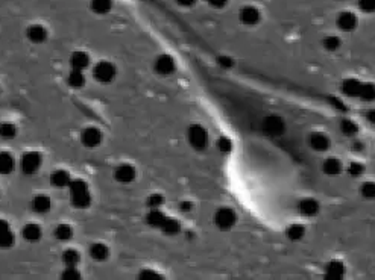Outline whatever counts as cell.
<instances>
[{
  "mask_svg": "<svg viewBox=\"0 0 375 280\" xmlns=\"http://www.w3.org/2000/svg\"><path fill=\"white\" fill-rule=\"evenodd\" d=\"M69 188H70V197H72V204L73 206L81 207V209L90 206L91 194H90L88 186H87V183L84 180H81V179L70 180Z\"/></svg>",
  "mask_w": 375,
  "mask_h": 280,
  "instance_id": "6da1fadb",
  "label": "cell"
},
{
  "mask_svg": "<svg viewBox=\"0 0 375 280\" xmlns=\"http://www.w3.org/2000/svg\"><path fill=\"white\" fill-rule=\"evenodd\" d=\"M41 155L37 152H29L22 158V170L26 174H34L41 167Z\"/></svg>",
  "mask_w": 375,
  "mask_h": 280,
  "instance_id": "7a4b0ae2",
  "label": "cell"
},
{
  "mask_svg": "<svg viewBox=\"0 0 375 280\" xmlns=\"http://www.w3.org/2000/svg\"><path fill=\"white\" fill-rule=\"evenodd\" d=\"M114 76H116V68L110 62H99L94 67V78L99 82L108 83V82L114 79Z\"/></svg>",
  "mask_w": 375,
  "mask_h": 280,
  "instance_id": "3957f363",
  "label": "cell"
},
{
  "mask_svg": "<svg viewBox=\"0 0 375 280\" xmlns=\"http://www.w3.org/2000/svg\"><path fill=\"white\" fill-rule=\"evenodd\" d=\"M81 141L87 147H96L102 141V133L96 127H87L81 133Z\"/></svg>",
  "mask_w": 375,
  "mask_h": 280,
  "instance_id": "277c9868",
  "label": "cell"
},
{
  "mask_svg": "<svg viewBox=\"0 0 375 280\" xmlns=\"http://www.w3.org/2000/svg\"><path fill=\"white\" fill-rule=\"evenodd\" d=\"M14 244V234L9 229V224L5 220H0V247L8 248Z\"/></svg>",
  "mask_w": 375,
  "mask_h": 280,
  "instance_id": "5b68a950",
  "label": "cell"
},
{
  "mask_svg": "<svg viewBox=\"0 0 375 280\" xmlns=\"http://www.w3.org/2000/svg\"><path fill=\"white\" fill-rule=\"evenodd\" d=\"M70 65L73 70H81L82 72L84 68H87L90 65V56L84 52H76L72 55L70 58Z\"/></svg>",
  "mask_w": 375,
  "mask_h": 280,
  "instance_id": "8992f818",
  "label": "cell"
},
{
  "mask_svg": "<svg viewBox=\"0 0 375 280\" xmlns=\"http://www.w3.org/2000/svg\"><path fill=\"white\" fill-rule=\"evenodd\" d=\"M52 183L56 186V188H64V186H69V183H70V174H69V171H66V170H56V171H53V174H52Z\"/></svg>",
  "mask_w": 375,
  "mask_h": 280,
  "instance_id": "52a82bcc",
  "label": "cell"
},
{
  "mask_svg": "<svg viewBox=\"0 0 375 280\" xmlns=\"http://www.w3.org/2000/svg\"><path fill=\"white\" fill-rule=\"evenodd\" d=\"M116 179L119 180V182H131L132 179H134V176H135V171H134V168L131 167V165H120V167H117V170H116Z\"/></svg>",
  "mask_w": 375,
  "mask_h": 280,
  "instance_id": "ba28073f",
  "label": "cell"
},
{
  "mask_svg": "<svg viewBox=\"0 0 375 280\" xmlns=\"http://www.w3.org/2000/svg\"><path fill=\"white\" fill-rule=\"evenodd\" d=\"M31 206H32V211L34 212L46 214L47 211H50V199L46 197V196H37V197H34Z\"/></svg>",
  "mask_w": 375,
  "mask_h": 280,
  "instance_id": "9c48e42d",
  "label": "cell"
},
{
  "mask_svg": "<svg viewBox=\"0 0 375 280\" xmlns=\"http://www.w3.org/2000/svg\"><path fill=\"white\" fill-rule=\"evenodd\" d=\"M15 167V160L14 158L6 153V152H0V174H8L14 170Z\"/></svg>",
  "mask_w": 375,
  "mask_h": 280,
  "instance_id": "30bf717a",
  "label": "cell"
},
{
  "mask_svg": "<svg viewBox=\"0 0 375 280\" xmlns=\"http://www.w3.org/2000/svg\"><path fill=\"white\" fill-rule=\"evenodd\" d=\"M46 37H47V32L40 25H34L28 29V38L32 42H43L46 40Z\"/></svg>",
  "mask_w": 375,
  "mask_h": 280,
  "instance_id": "8fae6325",
  "label": "cell"
},
{
  "mask_svg": "<svg viewBox=\"0 0 375 280\" xmlns=\"http://www.w3.org/2000/svg\"><path fill=\"white\" fill-rule=\"evenodd\" d=\"M23 237H25V240L35 242L41 238V227L37 224H28L23 227Z\"/></svg>",
  "mask_w": 375,
  "mask_h": 280,
  "instance_id": "7c38bea8",
  "label": "cell"
},
{
  "mask_svg": "<svg viewBox=\"0 0 375 280\" xmlns=\"http://www.w3.org/2000/svg\"><path fill=\"white\" fill-rule=\"evenodd\" d=\"M90 254L94 261H105L108 258V248L103 244H93L90 248Z\"/></svg>",
  "mask_w": 375,
  "mask_h": 280,
  "instance_id": "4fadbf2b",
  "label": "cell"
},
{
  "mask_svg": "<svg viewBox=\"0 0 375 280\" xmlns=\"http://www.w3.org/2000/svg\"><path fill=\"white\" fill-rule=\"evenodd\" d=\"M72 235H73V230H72V227H70L69 224H59V226L55 229V237H56V240L69 241L72 238Z\"/></svg>",
  "mask_w": 375,
  "mask_h": 280,
  "instance_id": "5bb4252c",
  "label": "cell"
},
{
  "mask_svg": "<svg viewBox=\"0 0 375 280\" xmlns=\"http://www.w3.org/2000/svg\"><path fill=\"white\" fill-rule=\"evenodd\" d=\"M79 253L76 251V250H67V251H64L62 253V261H64V264L67 265V267H76V264L79 262Z\"/></svg>",
  "mask_w": 375,
  "mask_h": 280,
  "instance_id": "9a60e30c",
  "label": "cell"
},
{
  "mask_svg": "<svg viewBox=\"0 0 375 280\" xmlns=\"http://www.w3.org/2000/svg\"><path fill=\"white\" fill-rule=\"evenodd\" d=\"M17 135V127L11 123H3L0 124V136L3 139H12Z\"/></svg>",
  "mask_w": 375,
  "mask_h": 280,
  "instance_id": "2e32d148",
  "label": "cell"
},
{
  "mask_svg": "<svg viewBox=\"0 0 375 280\" xmlns=\"http://www.w3.org/2000/svg\"><path fill=\"white\" fill-rule=\"evenodd\" d=\"M91 8L97 14H105L111 8V0H91Z\"/></svg>",
  "mask_w": 375,
  "mask_h": 280,
  "instance_id": "e0dca14e",
  "label": "cell"
},
{
  "mask_svg": "<svg viewBox=\"0 0 375 280\" xmlns=\"http://www.w3.org/2000/svg\"><path fill=\"white\" fill-rule=\"evenodd\" d=\"M85 82V78H84L82 72L81 70H72L70 76H69V83L73 86V88H81Z\"/></svg>",
  "mask_w": 375,
  "mask_h": 280,
  "instance_id": "ac0fdd59",
  "label": "cell"
},
{
  "mask_svg": "<svg viewBox=\"0 0 375 280\" xmlns=\"http://www.w3.org/2000/svg\"><path fill=\"white\" fill-rule=\"evenodd\" d=\"M157 70L161 72V73H169L172 70V61L167 58V56H163L157 61Z\"/></svg>",
  "mask_w": 375,
  "mask_h": 280,
  "instance_id": "d6986e66",
  "label": "cell"
},
{
  "mask_svg": "<svg viewBox=\"0 0 375 280\" xmlns=\"http://www.w3.org/2000/svg\"><path fill=\"white\" fill-rule=\"evenodd\" d=\"M61 277L66 280H75V279H79L81 276H79V273H78V270H76L75 267H67V268H66V271L62 273V276H61Z\"/></svg>",
  "mask_w": 375,
  "mask_h": 280,
  "instance_id": "ffe728a7",
  "label": "cell"
}]
</instances>
